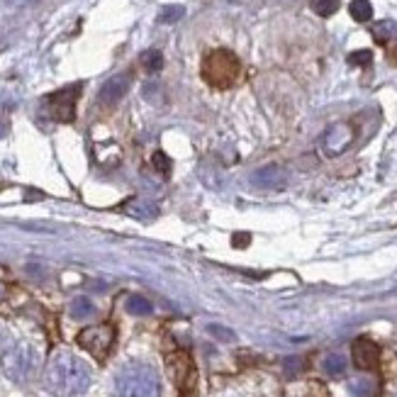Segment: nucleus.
<instances>
[{"label":"nucleus","mask_w":397,"mask_h":397,"mask_svg":"<svg viewBox=\"0 0 397 397\" xmlns=\"http://www.w3.org/2000/svg\"><path fill=\"white\" fill-rule=\"evenodd\" d=\"M93 373L84 358H79L71 351H59L52 356L44 373V385L57 397H81L91 388Z\"/></svg>","instance_id":"obj_1"},{"label":"nucleus","mask_w":397,"mask_h":397,"mask_svg":"<svg viewBox=\"0 0 397 397\" xmlns=\"http://www.w3.org/2000/svg\"><path fill=\"white\" fill-rule=\"evenodd\" d=\"M115 397H161V378L149 363H125L113 380Z\"/></svg>","instance_id":"obj_2"},{"label":"nucleus","mask_w":397,"mask_h":397,"mask_svg":"<svg viewBox=\"0 0 397 397\" xmlns=\"http://www.w3.org/2000/svg\"><path fill=\"white\" fill-rule=\"evenodd\" d=\"M37 368H40V351L35 349L27 341H20V344L10 346L3 356V373L8 376L13 383L25 385L35 378Z\"/></svg>","instance_id":"obj_3"},{"label":"nucleus","mask_w":397,"mask_h":397,"mask_svg":"<svg viewBox=\"0 0 397 397\" xmlns=\"http://www.w3.org/2000/svg\"><path fill=\"white\" fill-rule=\"evenodd\" d=\"M239 59L234 57L227 49H217V52H212L209 57L205 59V64H202V76H205V81L209 86L214 88H229L236 84V79H239Z\"/></svg>","instance_id":"obj_4"},{"label":"nucleus","mask_w":397,"mask_h":397,"mask_svg":"<svg viewBox=\"0 0 397 397\" xmlns=\"http://www.w3.org/2000/svg\"><path fill=\"white\" fill-rule=\"evenodd\" d=\"M79 344L86 351H91L96 358H103L110 354L115 344V327L113 324H98V327H88L79 334Z\"/></svg>","instance_id":"obj_5"},{"label":"nucleus","mask_w":397,"mask_h":397,"mask_svg":"<svg viewBox=\"0 0 397 397\" xmlns=\"http://www.w3.org/2000/svg\"><path fill=\"white\" fill-rule=\"evenodd\" d=\"M79 96H81V86L64 88V91H57L54 96H49L47 98L49 115H52L57 122H74L76 100H79Z\"/></svg>","instance_id":"obj_6"},{"label":"nucleus","mask_w":397,"mask_h":397,"mask_svg":"<svg viewBox=\"0 0 397 397\" xmlns=\"http://www.w3.org/2000/svg\"><path fill=\"white\" fill-rule=\"evenodd\" d=\"M288 183V176L283 173V168L278 166H263L256 168L251 173V185L261 190H283Z\"/></svg>","instance_id":"obj_7"},{"label":"nucleus","mask_w":397,"mask_h":397,"mask_svg":"<svg viewBox=\"0 0 397 397\" xmlns=\"http://www.w3.org/2000/svg\"><path fill=\"white\" fill-rule=\"evenodd\" d=\"M354 363L358 368H363V371H373V368L378 366V358H380V351L378 346L373 344V341L368 339H358L354 344Z\"/></svg>","instance_id":"obj_8"},{"label":"nucleus","mask_w":397,"mask_h":397,"mask_svg":"<svg viewBox=\"0 0 397 397\" xmlns=\"http://www.w3.org/2000/svg\"><path fill=\"white\" fill-rule=\"evenodd\" d=\"M130 91V76H115L108 84L103 86L100 91V103L105 105H115L117 100H122L125 93Z\"/></svg>","instance_id":"obj_9"},{"label":"nucleus","mask_w":397,"mask_h":397,"mask_svg":"<svg viewBox=\"0 0 397 397\" xmlns=\"http://www.w3.org/2000/svg\"><path fill=\"white\" fill-rule=\"evenodd\" d=\"M349 142H351V130L339 125V127H334V130H329V134L324 137V149H327V154L336 156V154H341L349 146Z\"/></svg>","instance_id":"obj_10"},{"label":"nucleus","mask_w":397,"mask_h":397,"mask_svg":"<svg viewBox=\"0 0 397 397\" xmlns=\"http://www.w3.org/2000/svg\"><path fill=\"white\" fill-rule=\"evenodd\" d=\"M69 312H71V317L74 319H88V317H93L96 314V305H93L88 297H76L74 302H71V307H69Z\"/></svg>","instance_id":"obj_11"},{"label":"nucleus","mask_w":397,"mask_h":397,"mask_svg":"<svg viewBox=\"0 0 397 397\" xmlns=\"http://www.w3.org/2000/svg\"><path fill=\"white\" fill-rule=\"evenodd\" d=\"M125 307H127V312L137 314V317H144V314L151 312V302H149L146 297H142V295H130V297H127V302H125Z\"/></svg>","instance_id":"obj_12"},{"label":"nucleus","mask_w":397,"mask_h":397,"mask_svg":"<svg viewBox=\"0 0 397 397\" xmlns=\"http://www.w3.org/2000/svg\"><path fill=\"white\" fill-rule=\"evenodd\" d=\"M349 10H351V18L356 22H368L373 18V8L368 0H354V3L349 5Z\"/></svg>","instance_id":"obj_13"},{"label":"nucleus","mask_w":397,"mask_h":397,"mask_svg":"<svg viewBox=\"0 0 397 397\" xmlns=\"http://www.w3.org/2000/svg\"><path fill=\"white\" fill-rule=\"evenodd\" d=\"M127 212L132 214V217H139V219H151L154 214H156V207L149 205V202H130L127 205Z\"/></svg>","instance_id":"obj_14"},{"label":"nucleus","mask_w":397,"mask_h":397,"mask_svg":"<svg viewBox=\"0 0 397 397\" xmlns=\"http://www.w3.org/2000/svg\"><path fill=\"white\" fill-rule=\"evenodd\" d=\"M324 371H327L329 376H341V373L346 371V358L339 354L327 356L324 358Z\"/></svg>","instance_id":"obj_15"},{"label":"nucleus","mask_w":397,"mask_h":397,"mask_svg":"<svg viewBox=\"0 0 397 397\" xmlns=\"http://www.w3.org/2000/svg\"><path fill=\"white\" fill-rule=\"evenodd\" d=\"M312 10L322 18H329L339 10V0H312Z\"/></svg>","instance_id":"obj_16"},{"label":"nucleus","mask_w":397,"mask_h":397,"mask_svg":"<svg viewBox=\"0 0 397 397\" xmlns=\"http://www.w3.org/2000/svg\"><path fill=\"white\" fill-rule=\"evenodd\" d=\"M142 64H144V69L146 71H151V74H156V71H161V66H163V57H161V52H146L144 57H142Z\"/></svg>","instance_id":"obj_17"},{"label":"nucleus","mask_w":397,"mask_h":397,"mask_svg":"<svg viewBox=\"0 0 397 397\" xmlns=\"http://www.w3.org/2000/svg\"><path fill=\"white\" fill-rule=\"evenodd\" d=\"M151 163H154V168H156L159 173H168V171H171V159H168L163 151H156V154H154V156H151Z\"/></svg>","instance_id":"obj_18"},{"label":"nucleus","mask_w":397,"mask_h":397,"mask_svg":"<svg viewBox=\"0 0 397 397\" xmlns=\"http://www.w3.org/2000/svg\"><path fill=\"white\" fill-rule=\"evenodd\" d=\"M371 59H373V54L363 49V52H354V54H351L349 64H354V66H368V64H371Z\"/></svg>","instance_id":"obj_19"},{"label":"nucleus","mask_w":397,"mask_h":397,"mask_svg":"<svg viewBox=\"0 0 397 397\" xmlns=\"http://www.w3.org/2000/svg\"><path fill=\"white\" fill-rule=\"evenodd\" d=\"M180 15H183V8H178V5H173V8H166V10H163L161 22H173V20H178Z\"/></svg>","instance_id":"obj_20"},{"label":"nucleus","mask_w":397,"mask_h":397,"mask_svg":"<svg viewBox=\"0 0 397 397\" xmlns=\"http://www.w3.org/2000/svg\"><path fill=\"white\" fill-rule=\"evenodd\" d=\"M249 244V234H234V246L236 249H244Z\"/></svg>","instance_id":"obj_21"},{"label":"nucleus","mask_w":397,"mask_h":397,"mask_svg":"<svg viewBox=\"0 0 397 397\" xmlns=\"http://www.w3.org/2000/svg\"><path fill=\"white\" fill-rule=\"evenodd\" d=\"M388 59L397 66V49H393V52H388Z\"/></svg>","instance_id":"obj_22"}]
</instances>
